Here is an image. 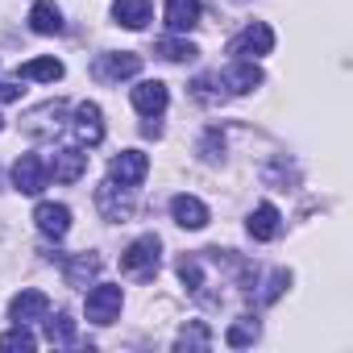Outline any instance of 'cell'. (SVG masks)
I'll return each instance as SVG.
<instances>
[{
  "label": "cell",
  "mask_w": 353,
  "mask_h": 353,
  "mask_svg": "<svg viewBox=\"0 0 353 353\" xmlns=\"http://www.w3.org/2000/svg\"><path fill=\"white\" fill-rule=\"evenodd\" d=\"M158 254H162V241H158L154 233H141V237L121 254V270H125L129 279H137V283H150V279L158 274Z\"/></svg>",
  "instance_id": "6da1fadb"
},
{
  "label": "cell",
  "mask_w": 353,
  "mask_h": 353,
  "mask_svg": "<svg viewBox=\"0 0 353 353\" xmlns=\"http://www.w3.org/2000/svg\"><path fill=\"white\" fill-rule=\"evenodd\" d=\"M145 174H150V158H145L141 150H125V154H117L112 166H108V179H117V183H125V188H137Z\"/></svg>",
  "instance_id": "ba28073f"
},
{
  "label": "cell",
  "mask_w": 353,
  "mask_h": 353,
  "mask_svg": "<svg viewBox=\"0 0 353 353\" xmlns=\"http://www.w3.org/2000/svg\"><path fill=\"white\" fill-rule=\"evenodd\" d=\"M9 100H21V88L17 83H0V104H9Z\"/></svg>",
  "instance_id": "f1b7e54d"
},
{
  "label": "cell",
  "mask_w": 353,
  "mask_h": 353,
  "mask_svg": "<svg viewBox=\"0 0 353 353\" xmlns=\"http://www.w3.org/2000/svg\"><path fill=\"white\" fill-rule=\"evenodd\" d=\"M150 0H117L112 5V17L125 26V30H145V21H150Z\"/></svg>",
  "instance_id": "d6986e66"
},
{
  "label": "cell",
  "mask_w": 353,
  "mask_h": 353,
  "mask_svg": "<svg viewBox=\"0 0 353 353\" xmlns=\"http://www.w3.org/2000/svg\"><path fill=\"white\" fill-rule=\"evenodd\" d=\"M50 170H54L59 183H79L83 174H88V154H83V150H59Z\"/></svg>",
  "instance_id": "e0dca14e"
},
{
  "label": "cell",
  "mask_w": 353,
  "mask_h": 353,
  "mask_svg": "<svg viewBox=\"0 0 353 353\" xmlns=\"http://www.w3.org/2000/svg\"><path fill=\"white\" fill-rule=\"evenodd\" d=\"M158 54H162L166 63H192L200 50H196L192 42H179V38H162V42H158Z\"/></svg>",
  "instance_id": "603a6c76"
},
{
  "label": "cell",
  "mask_w": 353,
  "mask_h": 353,
  "mask_svg": "<svg viewBox=\"0 0 353 353\" xmlns=\"http://www.w3.org/2000/svg\"><path fill=\"white\" fill-rule=\"evenodd\" d=\"M216 83H221V75H200V79L192 83V96H196L200 104H221V100H225V92H221Z\"/></svg>",
  "instance_id": "4316f807"
},
{
  "label": "cell",
  "mask_w": 353,
  "mask_h": 353,
  "mask_svg": "<svg viewBox=\"0 0 353 353\" xmlns=\"http://www.w3.org/2000/svg\"><path fill=\"white\" fill-rule=\"evenodd\" d=\"M59 266H63V279L71 283V287H88L96 274H100V258L96 254H59Z\"/></svg>",
  "instance_id": "30bf717a"
},
{
  "label": "cell",
  "mask_w": 353,
  "mask_h": 353,
  "mask_svg": "<svg viewBox=\"0 0 353 353\" xmlns=\"http://www.w3.org/2000/svg\"><path fill=\"white\" fill-rule=\"evenodd\" d=\"M121 303H125L121 287L100 283V287L88 291V320H92V324H112V320L121 316Z\"/></svg>",
  "instance_id": "8992f818"
},
{
  "label": "cell",
  "mask_w": 353,
  "mask_h": 353,
  "mask_svg": "<svg viewBox=\"0 0 353 353\" xmlns=\"http://www.w3.org/2000/svg\"><path fill=\"white\" fill-rule=\"evenodd\" d=\"M133 188H125V183H117V179H104L100 188H96V208L104 212V221H129L133 216V196H129Z\"/></svg>",
  "instance_id": "3957f363"
},
{
  "label": "cell",
  "mask_w": 353,
  "mask_h": 353,
  "mask_svg": "<svg viewBox=\"0 0 353 353\" xmlns=\"http://www.w3.org/2000/svg\"><path fill=\"white\" fill-rule=\"evenodd\" d=\"M46 341L50 345H75V320L67 312H59L54 320H46Z\"/></svg>",
  "instance_id": "7402d4cb"
},
{
  "label": "cell",
  "mask_w": 353,
  "mask_h": 353,
  "mask_svg": "<svg viewBox=\"0 0 353 353\" xmlns=\"http://www.w3.org/2000/svg\"><path fill=\"white\" fill-rule=\"evenodd\" d=\"M225 83H229V92H233V96H245V92H254V88L262 83V71H258L250 59H237V63L225 71Z\"/></svg>",
  "instance_id": "ac0fdd59"
},
{
  "label": "cell",
  "mask_w": 353,
  "mask_h": 353,
  "mask_svg": "<svg viewBox=\"0 0 353 353\" xmlns=\"http://www.w3.org/2000/svg\"><path fill=\"white\" fill-rule=\"evenodd\" d=\"M46 183H50V166H46L38 154H21V158L13 162V188H17L21 196H38Z\"/></svg>",
  "instance_id": "277c9868"
},
{
  "label": "cell",
  "mask_w": 353,
  "mask_h": 353,
  "mask_svg": "<svg viewBox=\"0 0 353 353\" xmlns=\"http://www.w3.org/2000/svg\"><path fill=\"white\" fill-rule=\"evenodd\" d=\"M0 129H5V121H0Z\"/></svg>",
  "instance_id": "f546056e"
},
{
  "label": "cell",
  "mask_w": 353,
  "mask_h": 353,
  "mask_svg": "<svg viewBox=\"0 0 353 353\" xmlns=\"http://www.w3.org/2000/svg\"><path fill=\"white\" fill-rule=\"evenodd\" d=\"M9 316H13L17 324H30V320H46V316H50V299H46L42 291L26 287V291H17V295H13V303H9Z\"/></svg>",
  "instance_id": "8fae6325"
},
{
  "label": "cell",
  "mask_w": 353,
  "mask_h": 353,
  "mask_svg": "<svg viewBox=\"0 0 353 353\" xmlns=\"http://www.w3.org/2000/svg\"><path fill=\"white\" fill-rule=\"evenodd\" d=\"M166 26L170 34H188L200 26V0H166Z\"/></svg>",
  "instance_id": "2e32d148"
},
{
  "label": "cell",
  "mask_w": 353,
  "mask_h": 353,
  "mask_svg": "<svg viewBox=\"0 0 353 353\" xmlns=\"http://www.w3.org/2000/svg\"><path fill=\"white\" fill-rule=\"evenodd\" d=\"M75 133L88 145H100L104 141V112H100V104H92V100L75 104Z\"/></svg>",
  "instance_id": "7c38bea8"
},
{
  "label": "cell",
  "mask_w": 353,
  "mask_h": 353,
  "mask_svg": "<svg viewBox=\"0 0 353 353\" xmlns=\"http://www.w3.org/2000/svg\"><path fill=\"white\" fill-rule=\"evenodd\" d=\"M141 71V54L133 50H117V54H100L96 59V75L104 83H121V79H133Z\"/></svg>",
  "instance_id": "52a82bcc"
},
{
  "label": "cell",
  "mask_w": 353,
  "mask_h": 353,
  "mask_svg": "<svg viewBox=\"0 0 353 353\" xmlns=\"http://www.w3.org/2000/svg\"><path fill=\"white\" fill-rule=\"evenodd\" d=\"M63 117H67V104H59V100H46L42 108H34V112H26V117H21V129H26L30 137L46 141V137H54V133L63 129Z\"/></svg>",
  "instance_id": "5b68a950"
},
{
  "label": "cell",
  "mask_w": 353,
  "mask_h": 353,
  "mask_svg": "<svg viewBox=\"0 0 353 353\" xmlns=\"http://www.w3.org/2000/svg\"><path fill=\"white\" fill-rule=\"evenodd\" d=\"M34 221H38V233L42 237H50V241H63L67 233H71V208L67 204H38V212H34Z\"/></svg>",
  "instance_id": "9c48e42d"
},
{
  "label": "cell",
  "mask_w": 353,
  "mask_h": 353,
  "mask_svg": "<svg viewBox=\"0 0 353 353\" xmlns=\"http://www.w3.org/2000/svg\"><path fill=\"white\" fill-rule=\"evenodd\" d=\"M30 30H34V34H59V30H63L59 5H50V0H38V5L30 9Z\"/></svg>",
  "instance_id": "ffe728a7"
},
{
  "label": "cell",
  "mask_w": 353,
  "mask_h": 353,
  "mask_svg": "<svg viewBox=\"0 0 353 353\" xmlns=\"http://www.w3.org/2000/svg\"><path fill=\"white\" fill-rule=\"evenodd\" d=\"M38 341H34V332L26 328V324H17V328H9V332H0V349H5V353H30Z\"/></svg>",
  "instance_id": "cb8c5ba5"
},
{
  "label": "cell",
  "mask_w": 353,
  "mask_h": 353,
  "mask_svg": "<svg viewBox=\"0 0 353 353\" xmlns=\"http://www.w3.org/2000/svg\"><path fill=\"white\" fill-rule=\"evenodd\" d=\"M17 79H42V83H54V79H63V63H59V59H30V63L17 71Z\"/></svg>",
  "instance_id": "44dd1931"
},
{
  "label": "cell",
  "mask_w": 353,
  "mask_h": 353,
  "mask_svg": "<svg viewBox=\"0 0 353 353\" xmlns=\"http://www.w3.org/2000/svg\"><path fill=\"white\" fill-rule=\"evenodd\" d=\"M287 287H291V274H287V270H274V274H270V283H266V291H262V303H274Z\"/></svg>",
  "instance_id": "83f0119b"
},
{
  "label": "cell",
  "mask_w": 353,
  "mask_h": 353,
  "mask_svg": "<svg viewBox=\"0 0 353 353\" xmlns=\"http://www.w3.org/2000/svg\"><path fill=\"white\" fill-rule=\"evenodd\" d=\"M225 341H229L233 349H241V345H254V341H258V324H254L250 316H241V320H233V324H229Z\"/></svg>",
  "instance_id": "d4e9b609"
},
{
  "label": "cell",
  "mask_w": 353,
  "mask_h": 353,
  "mask_svg": "<svg viewBox=\"0 0 353 353\" xmlns=\"http://www.w3.org/2000/svg\"><path fill=\"white\" fill-rule=\"evenodd\" d=\"M270 50H274V30H270L266 21L245 26V30L229 42V54H237V59H262V54H270Z\"/></svg>",
  "instance_id": "7a4b0ae2"
},
{
  "label": "cell",
  "mask_w": 353,
  "mask_h": 353,
  "mask_svg": "<svg viewBox=\"0 0 353 353\" xmlns=\"http://www.w3.org/2000/svg\"><path fill=\"white\" fill-rule=\"evenodd\" d=\"M166 100H170V92H166V83H158V79H141V83L133 88V108H137L141 117H158V112L166 108Z\"/></svg>",
  "instance_id": "4fadbf2b"
},
{
  "label": "cell",
  "mask_w": 353,
  "mask_h": 353,
  "mask_svg": "<svg viewBox=\"0 0 353 353\" xmlns=\"http://www.w3.org/2000/svg\"><path fill=\"white\" fill-rule=\"evenodd\" d=\"M174 345H179V349H208V345H212V332H208L200 320H192V324L179 332V341H174Z\"/></svg>",
  "instance_id": "484cf974"
},
{
  "label": "cell",
  "mask_w": 353,
  "mask_h": 353,
  "mask_svg": "<svg viewBox=\"0 0 353 353\" xmlns=\"http://www.w3.org/2000/svg\"><path fill=\"white\" fill-rule=\"evenodd\" d=\"M279 233H283L279 208H274V204H258V208L250 212V237H254V241H274Z\"/></svg>",
  "instance_id": "9a60e30c"
},
{
  "label": "cell",
  "mask_w": 353,
  "mask_h": 353,
  "mask_svg": "<svg viewBox=\"0 0 353 353\" xmlns=\"http://www.w3.org/2000/svg\"><path fill=\"white\" fill-rule=\"evenodd\" d=\"M170 216H174V225H179V229H204L208 225V208L196 196H174L170 200Z\"/></svg>",
  "instance_id": "5bb4252c"
}]
</instances>
